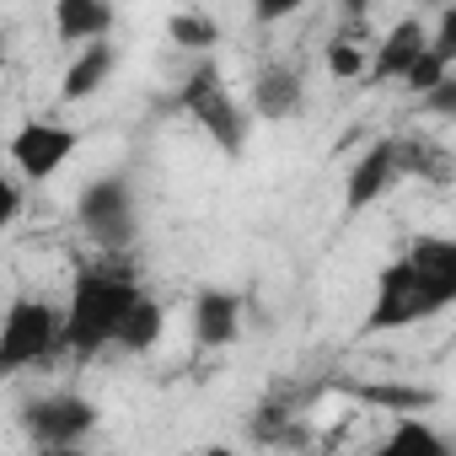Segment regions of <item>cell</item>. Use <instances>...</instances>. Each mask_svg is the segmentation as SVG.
<instances>
[{"mask_svg":"<svg viewBox=\"0 0 456 456\" xmlns=\"http://www.w3.org/2000/svg\"><path fill=\"white\" fill-rule=\"evenodd\" d=\"M140 296L145 290L134 285V269H124V264L81 269L70 285V301H65V349L76 360H92L108 344H118V328L129 322Z\"/></svg>","mask_w":456,"mask_h":456,"instance_id":"6da1fadb","label":"cell"},{"mask_svg":"<svg viewBox=\"0 0 456 456\" xmlns=\"http://www.w3.org/2000/svg\"><path fill=\"white\" fill-rule=\"evenodd\" d=\"M172 108L193 113V124H199L225 156H242V151H248V113L237 108L232 92H225L215 60H199V65L188 70V81H183V92L172 97Z\"/></svg>","mask_w":456,"mask_h":456,"instance_id":"7a4b0ae2","label":"cell"},{"mask_svg":"<svg viewBox=\"0 0 456 456\" xmlns=\"http://www.w3.org/2000/svg\"><path fill=\"white\" fill-rule=\"evenodd\" d=\"M60 349H65V312L33 296L6 306V328H0V370L6 376H22L28 365H44Z\"/></svg>","mask_w":456,"mask_h":456,"instance_id":"3957f363","label":"cell"},{"mask_svg":"<svg viewBox=\"0 0 456 456\" xmlns=\"http://www.w3.org/2000/svg\"><path fill=\"white\" fill-rule=\"evenodd\" d=\"M81 232L102 248V253H129L140 237V209H134V188L129 177H97L81 193Z\"/></svg>","mask_w":456,"mask_h":456,"instance_id":"277c9868","label":"cell"},{"mask_svg":"<svg viewBox=\"0 0 456 456\" xmlns=\"http://www.w3.org/2000/svg\"><path fill=\"white\" fill-rule=\"evenodd\" d=\"M429 317H440V306L419 285L413 264L408 258L387 264L376 274V296H370V312H365V333H397V328H413V322H429Z\"/></svg>","mask_w":456,"mask_h":456,"instance_id":"5b68a950","label":"cell"},{"mask_svg":"<svg viewBox=\"0 0 456 456\" xmlns=\"http://www.w3.org/2000/svg\"><path fill=\"white\" fill-rule=\"evenodd\" d=\"M22 429L38 440V451H65V445H81V440L97 429V403H86L81 392L28 397V403H22Z\"/></svg>","mask_w":456,"mask_h":456,"instance_id":"8992f818","label":"cell"},{"mask_svg":"<svg viewBox=\"0 0 456 456\" xmlns=\"http://www.w3.org/2000/svg\"><path fill=\"white\" fill-rule=\"evenodd\" d=\"M397 183H403V140H397V134L370 140V145L360 151V161L349 167V177H344V209L360 215V209L381 204Z\"/></svg>","mask_w":456,"mask_h":456,"instance_id":"52a82bcc","label":"cell"},{"mask_svg":"<svg viewBox=\"0 0 456 456\" xmlns=\"http://www.w3.org/2000/svg\"><path fill=\"white\" fill-rule=\"evenodd\" d=\"M76 145H81V134L76 129H65V124H22L17 134H12V145H6V156H12V167H17V177H33V183H44V177H54L70 156H76Z\"/></svg>","mask_w":456,"mask_h":456,"instance_id":"ba28073f","label":"cell"},{"mask_svg":"<svg viewBox=\"0 0 456 456\" xmlns=\"http://www.w3.org/2000/svg\"><path fill=\"white\" fill-rule=\"evenodd\" d=\"M429 49V28L419 17H403L397 28H387L376 38V54H370V86H387V81H408V70L419 65V54Z\"/></svg>","mask_w":456,"mask_h":456,"instance_id":"9c48e42d","label":"cell"},{"mask_svg":"<svg viewBox=\"0 0 456 456\" xmlns=\"http://www.w3.org/2000/svg\"><path fill=\"white\" fill-rule=\"evenodd\" d=\"M403 258L413 264V274L429 290V301L440 312H451L456 306V237H419V242H408Z\"/></svg>","mask_w":456,"mask_h":456,"instance_id":"30bf717a","label":"cell"},{"mask_svg":"<svg viewBox=\"0 0 456 456\" xmlns=\"http://www.w3.org/2000/svg\"><path fill=\"white\" fill-rule=\"evenodd\" d=\"M248 102H253V113H258V118H269V124L296 118V113H301V102H306V81H301V70H296V65L274 60V65H264V70L253 76Z\"/></svg>","mask_w":456,"mask_h":456,"instance_id":"8fae6325","label":"cell"},{"mask_svg":"<svg viewBox=\"0 0 456 456\" xmlns=\"http://www.w3.org/2000/svg\"><path fill=\"white\" fill-rule=\"evenodd\" d=\"M242 328V296L232 290H199L193 296V344L199 349H225Z\"/></svg>","mask_w":456,"mask_h":456,"instance_id":"7c38bea8","label":"cell"},{"mask_svg":"<svg viewBox=\"0 0 456 456\" xmlns=\"http://www.w3.org/2000/svg\"><path fill=\"white\" fill-rule=\"evenodd\" d=\"M54 33L60 44H76V49H92L113 33V6L102 0H60L54 6Z\"/></svg>","mask_w":456,"mask_h":456,"instance_id":"4fadbf2b","label":"cell"},{"mask_svg":"<svg viewBox=\"0 0 456 456\" xmlns=\"http://www.w3.org/2000/svg\"><path fill=\"white\" fill-rule=\"evenodd\" d=\"M113 49L108 44H92V49H81L76 60H70V70H65V81H60V97L65 102H86V97H97L102 86H108V76H113Z\"/></svg>","mask_w":456,"mask_h":456,"instance_id":"5bb4252c","label":"cell"},{"mask_svg":"<svg viewBox=\"0 0 456 456\" xmlns=\"http://www.w3.org/2000/svg\"><path fill=\"white\" fill-rule=\"evenodd\" d=\"M397 140H403V177H424L435 188L456 183V156L440 140H424V134H397Z\"/></svg>","mask_w":456,"mask_h":456,"instance_id":"9a60e30c","label":"cell"},{"mask_svg":"<svg viewBox=\"0 0 456 456\" xmlns=\"http://www.w3.org/2000/svg\"><path fill=\"white\" fill-rule=\"evenodd\" d=\"M370 456H451V440L440 429H429L424 419H397V429Z\"/></svg>","mask_w":456,"mask_h":456,"instance_id":"2e32d148","label":"cell"},{"mask_svg":"<svg viewBox=\"0 0 456 456\" xmlns=\"http://www.w3.org/2000/svg\"><path fill=\"white\" fill-rule=\"evenodd\" d=\"M161 328H167L161 301L140 296V301H134V312H129V322L118 328V344H113V349H124V354H145V349H156V344H161Z\"/></svg>","mask_w":456,"mask_h":456,"instance_id":"e0dca14e","label":"cell"},{"mask_svg":"<svg viewBox=\"0 0 456 456\" xmlns=\"http://www.w3.org/2000/svg\"><path fill=\"white\" fill-rule=\"evenodd\" d=\"M354 397L370 403V408H397V413H408V419L424 413V408H435V392H429V387H403V381H360Z\"/></svg>","mask_w":456,"mask_h":456,"instance_id":"ac0fdd59","label":"cell"},{"mask_svg":"<svg viewBox=\"0 0 456 456\" xmlns=\"http://www.w3.org/2000/svg\"><path fill=\"white\" fill-rule=\"evenodd\" d=\"M167 38H172L177 49H188V54H209V49L220 44V28H215V17H204V12H177V17L167 22Z\"/></svg>","mask_w":456,"mask_h":456,"instance_id":"d6986e66","label":"cell"},{"mask_svg":"<svg viewBox=\"0 0 456 456\" xmlns=\"http://www.w3.org/2000/svg\"><path fill=\"white\" fill-rule=\"evenodd\" d=\"M322 65H328V76H333V81H360V76H370L365 44H354V38H344V33L322 49Z\"/></svg>","mask_w":456,"mask_h":456,"instance_id":"ffe728a7","label":"cell"},{"mask_svg":"<svg viewBox=\"0 0 456 456\" xmlns=\"http://www.w3.org/2000/svg\"><path fill=\"white\" fill-rule=\"evenodd\" d=\"M451 76H456V70H451V65H445V60L435 54V49H424V54H419V65L408 70V81H403V86H408V92H413V97L424 102V97H429L435 86H445Z\"/></svg>","mask_w":456,"mask_h":456,"instance_id":"44dd1931","label":"cell"},{"mask_svg":"<svg viewBox=\"0 0 456 456\" xmlns=\"http://www.w3.org/2000/svg\"><path fill=\"white\" fill-rule=\"evenodd\" d=\"M429 49L456 70V6H445L440 17H435V33H429Z\"/></svg>","mask_w":456,"mask_h":456,"instance_id":"7402d4cb","label":"cell"},{"mask_svg":"<svg viewBox=\"0 0 456 456\" xmlns=\"http://www.w3.org/2000/svg\"><path fill=\"white\" fill-rule=\"evenodd\" d=\"M22 220V183H17V172H6L0 177V225H17Z\"/></svg>","mask_w":456,"mask_h":456,"instance_id":"603a6c76","label":"cell"},{"mask_svg":"<svg viewBox=\"0 0 456 456\" xmlns=\"http://www.w3.org/2000/svg\"><path fill=\"white\" fill-rule=\"evenodd\" d=\"M424 108H429V118H445V124H456V76H451L445 86H435V92L424 97Z\"/></svg>","mask_w":456,"mask_h":456,"instance_id":"cb8c5ba5","label":"cell"},{"mask_svg":"<svg viewBox=\"0 0 456 456\" xmlns=\"http://www.w3.org/2000/svg\"><path fill=\"white\" fill-rule=\"evenodd\" d=\"M33 456H86L81 445H65V451H33Z\"/></svg>","mask_w":456,"mask_h":456,"instance_id":"d4e9b609","label":"cell"},{"mask_svg":"<svg viewBox=\"0 0 456 456\" xmlns=\"http://www.w3.org/2000/svg\"><path fill=\"white\" fill-rule=\"evenodd\" d=\"M204 456H237V451H225V445H209V451H204Z\"/></svg>","mask_w":456,"mask_h":456,"instance_id":"484cf974","label":"cell"}]
</instances>
